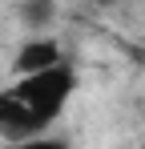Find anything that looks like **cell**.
<instances>
[{"instance_id": "6da1fadb", "label": "cell", "mask_w": 145, "mask_h": 149, "mask_svg": "<svg viewBox=\"0 0 145 149\" xmlns=\"http://www.w3.org/2000/svg\"><path fill=\"white\" fill-rule=\"evenodd\" d=\"M72 89H77V73L69 65H52L40 73L20 77L12 89L0 93V133L16 145L28 137H40L48 125L61 117V109L69 105Z\"/></svg>"}, {"instance_id": "7a4b0ae2", "label": "cell", "mask_w": 145, "mask_h": 149, "mask_svg": "<svg viewBox=\"0 0 145 149\" xmlns=\"http://www.w3.org/2000/svg\"><path fill=\"white\" fill-rule=\"evenodd\" d=\"M65 56H61V45L56 40H48V36H40V40H28L20 52H16V73L28 77V73H40V69H52V65H61Z\"/></svg>"}, {"instance_id": "3957f363", "label": "cell", "mask_w": 145, "mask_h": 149, "mask_svg": "<svg viewBox=\"0 0 145 149\" xmlns=\"http://www.w3.org/2000/svg\"><path fill=\"white\" fill-rule=\"evenodd\" d=\"M24 4V20L28 24H45L52 16V0H20Z\"/></svg>"}, {"instance_id": "277c9868", "label": "cell", "mask_w": 145, "mask_h": 149, "mask_svg": "<svg viewBox=\"0 0 145 149\" xmlns=\"http://www.w3.org/2000/svg\"><path fill=\"white\" fill-rule=\"evenodd\" d=\"M12 149H69V145L56 137H28V141H16Z\"/></svg>"}, {"instance_id": "5b68a950", "label": "cell", "mask_w": 145, "mask_h": 149, "mask_svg": "<svg viewBox=\"0 0 145 149\" xmlns=\"http://www.w3.org/2000/svg\"><path fill=\"white\" fill-rule=\"evenodd\" d=\"M97 4H117V0H97Z\"/></svg>"}, {"instance_id": "8992f818", "label": "cell", "mask_w": 145, "mask_h": 149, "mask_svg": "<svg viewBox=\"0 0 145 149\" xmlns=\"http://www.w3.org/2000/svg\"><path fill=\"white\" fill-rule=\"evenodd\" d=\"M141 149H145V145H141Z\"/></svg>"}]
</instances>
